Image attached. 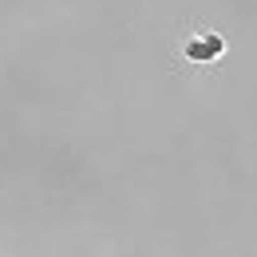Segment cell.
<instances>
[{
	"mask_svg": "<svg viewBox=\"0 0 257 257\" xmlns=\"http://www.w3.org/2000/svg\"><path fill=\"white\" fill-rule=\"evenodd\" d=\"M222 36H214V32H202V36H194V40H186V60L190 64H210V60H218L222 56Z\"/></svg>",
	"mask_w": 257,
	"mask_h": 257,
	"instance_id": "cell-1",
	"label": "cell"
}]
</instances>
